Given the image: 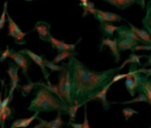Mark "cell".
<instances>
[{
	"mask_svg": "<svg viewBox=\"0 0 151 128\" xmlns=\"http://www.w3.org/2000/svg\"><path fill=\"white\" fill-rule=\"evenodd\" d=\"M68 68L71 73V101L72 104L86 105L93 100L102 89L112 81L113 76L122 68L120 66L103 70L93 71L86 67L76 57L69 59Z\"/></svg>",
	"mask_w": 151,
	"mask_h": 128,
	"instance_id": "6da1fadb",
	"label": "cell"
},
{
	"mask_svg": "<svg viewBox=\"0 0 151 128\" xmlns=\"http://www.w3.org/2000/svg\"><path fill=\"white\" fill-rule=\"evenodd\" d=\"M27 110L38 114L57 112L62 115H69V104L42 86V82H38L35 88V98L30 102Z\"/></svg>",
	"mask_w": 151,
	"mask_h": 128,
	"instance_id": "7a4b0ae2",
	"label": "cell"
},
{
	"mask_svg": "<svg viewBox=\"0 0 151 128\" xmlns=\"http://www.w3.org/2000/svg\"><path fill=\"white\" fill-rule=\"evenodd\" d=\"M9 59L14 61V62L22 69L23 74H24V76H26L28 83L32 82L30 80V78H29V74H28L31 59L29 58L26 54H23V53H21L20 51H14V50H12V49H10Z\"/></svg>",
	"mask_w": 151,
	"mask_h": 128,
	"instance_id": "3957f363",
	"label": "cell"
},
{
	"mask_svg": "<svg viewBox=\"0 0 151 128\" xmlns=\"http://www.w3.org/2000/svg\"><path fill=\"white\" fill-rule=\"evenodd\" d=\"M7 22H8V36L12 37L16 41V44H25L26 41L24 40V37L29 33V32H23L21 30V28L18 26L16 22L12 19V17L9 16L7 12Z\"/></svg>",
	"mask_w": 151,
	"mask_h": 128,
	"instance_id": "277c9868",
	"label": "cell"
},
{
	"mask_svg": "<svg viewBox=\"0 0 151 128\" xmlns=\"http://www.w3.org/2000/svg\"><path fill=\"white\" fill-rule=\"evenodd\" d=\"M20 52L23 53V54H26L27 56L31 59V61H33L36 65L39 66L40 69H41V71H42V73H43L44 80H45L47 83L50 82V78H48V76H50V72H47V68L44 66V63H43L44 55H37L34 52H32L31 50H28V49H23V50H21Z\"/></svg>",
	"mask_w": 151,
	"mask_h": 128,
	"instance_id": "5b68a950",
	"label": "cell"
},
{
	"mask_svg": "<svg viewBox=\"0 0 151 128\" xmlns=\"http://www.w3.org/2000/svg\"><path fill=\"white\" fill-rule=\"evenodd\" d=\"M96 20H98L101 23H119L125 21V19H123L122 17L119 16L117 14H114L111 12H104V10L98 9L96 10V14L93 15Z\"/></svg>",
	"mask_w": 151,
	"mask_h": 128,
	"instance_id": "8992f818",
	"label": "cell"
},
{
	"mask_svg": "<svg viewBox=\"0 0 151 128\" xmlns=\"http://www.w3.org/2000/svg\"><path fill=\"white\" fill-rule=\"evenodd\" d=\"M108 47L111 51V55L113 56L114 58V62L118 63L120 61V51L118 49V44H117V37L114 38H106L103 37L101 40V44L99 46V51L101 52L103 50L104 47Z\"/></svg>",
	"mask_w": 151,
	"mask_h": 128,
	"instance_id": "52a82bcc",
	"label": "cell"
},
{
	"mask_svg": "<svg viewBox=\"0 0 151 128\" xmlns=\"http://www.w3.org/2000/svg\"><path fill=\"white\" fill-rule=\"evenodd\" d=\"M103 1L108 3L109 5H112L121 10L125 9V8L129 7V6L134 5V4H138L143 9L146 8L145 0H103Z\"/></svg>",
	"mask_w": 151,
	"mask_h": 128,
	"instance_id": "ba28073f",
	"label": "cell"
},
{
	"mask_svg": "<svg viewBox=\"0 0 151 128\" xmlns=\"http://www.w3.org/2000/svg\"><path fill=\"white\" fill-rule=\"evenodd\" d=\"M50 24L44 22V21H38L35 23V26L32 29L31 31H37L38 36L42 41L48 42L50 41V38L52 36L50 34Z\"/></svg>",
	"mask_w": 151,
	"mask_h": 128,
	"instance_id": "9c48e42d",
	"label": "cell"
},
{
	"mask_svg": "<svg viewBox=\"0 0 151 128\" xmlns=\"http://www.w3.org/2000/svg\"><path fill=\"white\" fill-rule=\"evenodd\" d=\"M80 40H81V37H80L79 39L77 40V42H75V44H66L65 41L60 40V39H57V38H55L54 36L52 35V36H50V41H48V42H50V46H52L54 49H56L59 53L64 52V51H70V52H74V51H75L76 46H77V44H79Z\"/></svg>",
	"mask_w": 151,
	"mask_h": 128,
	"instance_id": "30bf717a",
	"label": "cell"
},
{
	"mask_svg": "<svg viewBox=\"0 0 151 128\" xmlns=\"http://www.w3.org/2000/svg\"><path fill=\"white\" fill-rule=\"evenodd\" d=\"M117 37L118 38H124V39L133 40V41H137L140 44H142V41L140 40V38L134 33V31L132 30L129 27H127L125 25H121L118 26L117 29Z\"/></svg>",
	"mask_w": 151,
	"mask_h": 128,
	"instance_id": "8fae6325",
	"label": "cell"
},
{
	"mask_svg": "<svg viewBox=\"0 0 151 128\" xmlns=\"http://www.w3.org/2000/svg\"><path fill=\"white\" fill-rule=\"evenodd\" d=\"M110 87H111V83H109L107 86L104 87V88L102 89V90L93 98V100H99V101H101L102 105H103V108L105 111L109 110L110 105H111V102L107 99V92H108V90L110 89Z\"/></svg>",
	"mask_w": 151,
	"mask_h": 128,
	"instance_id": "7c38bea8",
	"label": "cell"
},
{
	"mask_svg": "<svg viewBox=\"0 0 151 128\" xmlns=\"http://www.w3.org/2000/svg\"><path fill=\"white\" fill-rule=\"evenodd\" d=\"M129 26L134 31V33L140 38V40L142 41V44H150L151 46V36L145 29L138 28V27L134 26L132 23H129Z\"/></svg>",
	"mask_w": 151,
	"mask_h": 128,
	"instance_id": "4fadbf2b",
	"label": "cell"
},
{
	"mask_svg": "<svg viewBox=\"0 0 151 128\" xmlns=\"http://www.w3.org/2000/svg\"><path fill=\"white\" fill-rule=\"evenodd\" d=\"M118 27L115 25L111 24V23H101L99 26V30L102 33V36L106 38H110L114 35L116 31H117Z\"/></svg>",
	"mask_w": 151,
	"mask_h": 128,
	"instance_id": "5bb4252c",
	"label": "cell"
},
{
	"mask_svg": "<svg viewBox=\"0 0 151 128\" xmlns=\"http://www.w3.org/2000/svg\"><path fill=\"white\" fill-rule=\"evenodd\" d=\"M39 117L38 113H34V115L30 118H23V119H17L12 123L10 128H26L33 122L35 119H37Z\"/></svg>",
	"mask_w": 151,
	"mask_h": 128,
	"instance_id": "9a60e30c",
	"label": "cell"
},
{
	"mask_svg": "<svg viewBox=\"0 0 151 128\" xmlns=\"http://www.w3.org/2000/svg\"><path fill=\"white\" fill-rule=\"evenodd\" d=\"M37 120L39 122L43 123V127L42 128H62L64 125V121L62 120V114L61 113H58L57 115V118L54 119L52 121H45V120H42L41 118L38 117Z\"/></svg>",
	"mask_w": 151,
	"mask_h": 128,
	"instance_id": "2e32d148",
	"label": "cell"
},
{
	"mask_svg": "<svg viewBox=\"0 0 151 128\" xmlns=\"http://www.w3.org/2000/svg\"><path fill=\"white\" fill-rule=\"evenodd\" d=\"M146 14L145 17L142 19V25H143L144 29L150 34L151 36V0H149V2L146 5Z\"/></svg>",
	"mask_w": 151,
	"mask_h": 128,
	"instance_id": "e0dca14e",
	"label": "cell"
},
{
	"mask_svg": "<svg viewBox=\"0 0 151 128\" xmlns=\"http://www.w3.org/2000/svg\"><path fill=\"white\" fill-rule=\"evenodd\" d=\"M117 44H118V49H119V51L121 52V51H127V50L131 51L132 49L135 48L136 46H138V44H140L137 41H133V40L117 37Z\"/></svg>",
	"mask_w": 151,
	"mask_h": 128,
	"instance_id": "ac0fdd59",
	"label": "cell"
},
{
	"mask_svg": "<svg viewBox=\"0 0 151 128\" xmlns=\"http://www.w3.org/2000/svg\"><path fill=\"white\" fill-rule=\"evenodd\" d=\"M14 113H16V111L14 110V108L9 105L7 108H3L2 115L0 116V126H1V128H4V124H5L6 120H12Z\"/></svg>",
	"mask_w": 151,
	"mask_h": 128,
	"instance_id": "d6986e66",
	"label": "cell"
},
{
	"mask_svg": "<svg viewBox=\"0 0 151 128\" xmlns=\"http://www.w3.org/2000/svg\"><path fill=\"white\" fill-rule=\"evenodd\" d=\"M78 55L77 52H70V51H64V52H60L54 59H52V62L58 64L62 62V61L66 60V59H70L72 57H76Z\"/></svg>",
	"mask_w": 151,
	"mask_h": 128,
	"instance_id": "ffe728a7",
	"label": "cell"
},
{
	"mask_svg": "<svg viewBox=\"0 0 151 128\" xmlns=\"http://www.w3.org/2000/svg\"><path fill=\"white\" fill-rule=\"evenodd\" d=\"M138 92L144 93V94L146 95V97L148 98V100H149V104L151 105V80L149 78L146 79V80L142 83V85L140 86Z\"/></svg>",
	"mask_w": 151,
	"mask_h": 128,
	"instance_id": "44dd1931",
	"label": "cell"
},
{
	"mask_svg": "<svg viewBox=\"0 0 151 128\" xmlns=\"http://www.w3.org/2000/svg\"><path fill=\"white\" fill-rule=\"evenodd\" d=\"M142 57H144V55H137L136 53H131L129 56V58L121 64L120 67L123 68L127 64H137L138 66L139 65L142 66V63H141V61H140V59H141Z\"/></svg>",
	"mask_w": 151,
	"mask_h": 128,
	"instance_id": "7402d4cb",
	"label": "cell"
},
{
	"mask_svg": "<svg viewBox=\"0 0 151 128\" xmlns=\"http://www.w3.org/2000/svg\"><path fill=\"white\" fill-rule=\"evenodd\" d=\"M38 85V82L37 83H34V82H30L26 85H23V86H19V89L21 90V93H22V96L23 97H27L29 94L31 93V91L33 89H35Z\"/></svg>",
	"mask_w": 151,
	"mask_h": 128,
	"instance_id": "603a6c76",
	"label": "cell"
},
{
	"mask_svg": "<svg viewBox=\"0 0 151 128\" xmlns=\"http://www.w3.org/2000/svg\"><path fill=\"white\" fill-rule=\"evenodd\" d=\"M43 63H44V66H45L46 68H48V69L50 70V72H52V71H58V72H60L61 70L63 69V64H62L61 66L58 65V64L54 63L52 61L47 60V59L45 58V56L43 57Z\"/></svg>",
	"mask_w": 151,
	"mask_h": 128,
	"instance_id": "cb8c5ba5",
	"label": "cell"
},
{
	"mask_svg": "<svg viewBox=\"0 0 151 128\" xmlns=\"http://www.w3.org/2000/svg\"><path fill=\"white\" fill-rule=\"evenodd\" d=\"M137 102H146V103H149V100L146 97V95L144 93L140 92L139 95L136 98H133L132 100H129V101H121L119 102L120 104H129V103H137Z\"/></svg>",
	"mask_w": 151,
	"mask_h": 128,
	"instance_id": "d4e9b609",
	"label": "cell"
},
{
	"mask_svg": "<svg viewBox=\"0 0 151 128\" xmlns=\"http://www.w3.org/2000/svg\"><path fill=\"white\" fill-rule=\"evenodd\" d=\"M19 69H20V67H19L14 61L12 60L8 61V68H7V70H6V72H7L8 76H9V80L14 78L17 73H19Z\"/></svg>",
	"mask_w": 151,
	"mask_h": 128,
	"instance_id": "484cf974",
	"label": "cell"
},
{
	"mask_svg": "<svg viewBox=\"0 0 151 128\" xmlns=\"http://www.w3.org/2000/svg\"><path fill=\"white\" fill-rule=\"evenodd\" d=\"M96 10H97V8L95 7V3H93V1H90L88 3V5H86V7H83V12H82V15H81L82 18L88 16V15H95Z\"/></svg>",
	"mask_w": 151,
	"mask_h": 128,
	"instance_id": "4316f807",
	"label": "cell"
},
{
	"mask_svg": "<svg viewBox=\"0 0 151 128\" xmlns=\"http://www.w3.org/2000/svg\"><path fill=\"white\" fill-rule=\"evenodd\" d=\"M79 108H80L79 104H76V103L69 106V115H68V116H69V122H73L74 121V119H75V117H76V113H77Z\"/></svg>",
	"mask_w": 151,
	"mask_h": 128,
	"instance_id": "83f0119b",
	"label": "cell"
},
{
	"mask_svg": "<svg viewBox=\"0 0 151 128\" xmlns=\"http://www.w3.org/2000/svg\"><path fill=\"white\" fill-rule=\"evenodd\" d=\"M6 18H7V2H4L3 5V10H2V14L0 16V30L4 27L6 23Z\"/></svg>",
	"mask_w": 151,
	"mask_h": 128,
	"instance_id": "f1b7e54d",
	"label": "cell"
},
{
	"mask_svg": "<svg viewBox=\"0 0 151 128\" xmlns=\"http://www.w3.org/2000/svg\"><path fill=\"white\" fill-rule=\"evenodd\" d=\"M139 113L137 111H135L134 108H124L122 110V115L123 117L125 118V121H129V119L131 118L133 115H138Z\"/></svg>",
	"mask_w": 151,
	"mask_h": 128,
	"instance_id": "f546056e",
	"label": "cell"
},
{
	"mask_svg": "<svg viewBox=\"0 0 151 128\" xmlns=\"http://www.w3.org/2000/svg\"><path fill=\"white\" fill-rule=\"evenodd\" d=\"M9 55H10V49L8 46H6V49L4 51L0 50V62L2 63L7 58H9Z\"/></svg>",
	"mask_w": 151,
	"mask_h": 128,
	"instance_id": "4dcf8cb0",
	"label": "cell"
},
{
	"mask_svg": "<svg viewBox=\"0 0 151 128\" xmlns=\"http://www.w3.org/2000/svg\"><path fill=\"white\" fill-rule=\"evenodd\" d=\"M138 51H151V46L150 44H138L135 48H133L131 50L132 53L138 52Z\"/></svg>",
	"mask_w": 151,
	"mask_h": 128,
	"instance_id": "1f68e13d",
	"label": "cell"
},
{
	"mask_svg": "<svg viewBox=\"0 0 151 128\" xmlns=\"http://www.w3.org/2000/svg\"><path fill=\"white\" fill-rule=\"evenodd\" d=\"M125 78H127V73H117L113 76V79H112V81L110 83H111V85H113V84H115V83H117L118 81L122 80V79H125Z\"/></svg>",
	"mask_w": 151,
	"mask_h": 128,
	"instance_id": "d6a6232c",
	"label": "cell"
},
{
	"mask_svg": "<svg viewBox=\"0 0 151 128\" xmlns=\"http://www.w3.org/2000/svg\"><path fill=\"white\" fill-rule=\"evenodd\" d=\"M83 128H91L90 123L88 119V112H86V105H84V121H83Z\"/></svg>",
	"mask_w": 151,
	"mask_h": 128,
	"instance_id": "836d02e7",
	"label": "cell"
},
{
	"mask_svg": "<svg viewBox=\"0 0 151 128\" xmlns=\"http://www.w3.org/2000/svg\"><path fill=\"white\" fill-rule=\"evenodd\" d=\"M144 57L147 59V61H146L145 64L142 65V67L146 68V67H148V66H151V55H144Z\"/></svg>",
	"mask_w": 151,
	"mask_h": 128,
	"instance_id": "e575fe53",
	"label": "cell"
},
{
	"mask_svg": "<svg viewBox=\"0 0 151 128\" xmlns=\"http://www.w3.org/2000/svg\"><path fill=\"white\" fill-rule=\"evenodd\" d=\"M68 125H70L72 128H83V123H74V122H69Z\"/></svg>",
	"mask_w": 151,
	"mask_h": 128,
	"instance_id": "d590c367",
	"label": "cell"
},
{
	"mask_svg": "<svg viewBox=\"0 0 151 128\" xmlns=\"http://www.w3.org/2000/svg\"><path fill=\"white\" fill-rule=\"evenodd\" d=\"M90 2V0H80V2H79V5L81 6L82 8L83 7H86V5H88V3Z\"/></svg>",
	"mask_w": 151,
	"mask_h": 128,
	"instance_id": "8d00e7d4",
	"label": "cell"
},
{
	"mask_svg": "<svg viewBox=\"0 0 151 128\" xmlns=\"http://www.w3.org/2000/svg\"><path fill=\"white\" fill-rule=\"evenodd\" d=\"M43 127V123L42 122H40L39 124H37V125H35L34 127H32V128H42Z\"/></svg>",
	"mask_w": 151,
	"mask_h": 128,
	"instance_id": "74e56055",
	"label": "cell"
},
{
	"mask_svg": "<svg viewBox=\"0 0 151 128\" xmlns=\"http://www.w3.org/2000/svg\"><path fill=\"white\" fill-rule=\"evenodd\" d=\"M0 82H1V84H2V88H4V80H2V79H0Z\"/></svg>",
	"mask_w": 151,
	"mask_h": 128,
	"instance_id": "f35d334b",
	"label": "cell"
},
{
	"mask_svg": "<svg viewBox=\"0 0 151 128\" xmlns=\"http://www.w3.org/2000/svg\"><path fill=\"white\" fill-rule=\"evenodd\" d=\"M24 1H28V2H30V1H34V0H24Z\"/></svg>",
	"mask_w": 151,
	"mask_h": 128,
	"instance_id": "ab89813d",
	"label": "cell"
}]
</instances>
